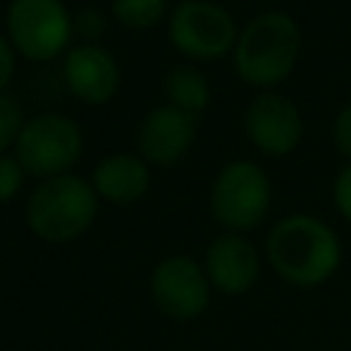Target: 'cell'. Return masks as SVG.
Instances as JSON below:
<instances>
[{
  "label": "cell",
  "instance_id": "ba28073f",
  "mask_svg": "<svg viewBox=\"0 0 351 351\" xmlns=\"http://www.w3.org/2000/svg\"><path fill=\"white\" fill-rule=\"evenodd\" d=\"M170 41L178 52L195 60H211L225 55L236 38L233 16L208 0H184L170 14Z\"/></svg>",
  "mask_w": 351,
  "mask_h": 351
},
{
  "label": "cell",
  "instance_id": "44dd1931",
  "mask_svg": "<svg viewBox=\"0 0 351 351\" xmlns=\"http://www.w3.org/2000/svg\"><path fill=\"white\" fill-rule=\"evenodd\" d=\"M11 74H14V52H11V44L0 36V93L8 85Z\"/></svg>",
  "mask_w": 351,
  "mask_h": 351
},
{
  "label": "cell",
  "instance_id": "9a60e30c",
  "mask_svg": "<svg viewBox=\"0 0 351 351\" xmlns=\"http://www.w3.org/2000/svg\"><path fill=\"white\" fill-rule=\"evenodd\" d=\"M112 14L126 27H151L165 14V0H112Z\"/></svg>",
  "mask_w": 351,
  "mask_h": 351
},
{
  "label": "cell",
  "instance_id": "7c38bea8",
  "mask_svg": "<svg viewBox=\"0 0 351 351\" xmlns=\"http://www.w3.org/2000/svg\"><path fill=\"white\" fill-rule=\"evenodd\" d=\"M63 77L69 90L88 104L107 101L118 90V80H121L115 58L96 44L74 47L63 63Z\"/></svg>",
  "mask_w": 351,
  "mask_h": 351
},
{
  "label": "cell",
  "instance_id": "30bf717a",
  "mask_svg": "<svg viewBox=\"0 0 351 351\" xmlns=\"http://www.w3.org/2000/svg\"><path fill=\"white\" fill-rule=\"evenodd\" d=\"M203 269L211 288L225 296H241L258 282L261 258L252 241H247L241 233H222L206 250Z\"/></svg>",
  "mask_w": 351,
  "mask_h": 351
},
{
  "label": "cell",
  "instance_id": "9c48e42d",
  "mask_svg": "<svg viewBox=\"0 0 351 351\" xmlns=\"http://www.w3.org/2000/svg\"><path fill=\"white\" fill-rule=\"evenodd\" d=\"M244 129L261 151L282 156L296 148L302 137V118L291 99L280 93H261L247 107Z\"/></svg>",
  "mask_w": 351,
  "mask_h": 351
},
{
  "label": "cell",
  "instance_id": "52a82bcc",
  "mask_svg": "<svg viewBox=\"0 0 351 351\" xmlns=\"http://www.w3.org/2000/svg\"><path fill=\"white\" fill-rule=\"evenodd\" d=\"M151 299L162 315L184 324L206 313L211 282L206 269L189 255H167L151 271Z\"/></svg>",
  "mask_w": 351,
  "mask_h": 351
},
{
  "label": "cell",
  "instance_id": "6da1fadb",
  "mask_svg": "<svg viewBox=\"0 0 351 351\" xmlns=\"http://www.w3.org/2000/svg\"><path fill=\"white\" fill-rule=\"evenodd\" d=\"M266 258L285 282L296 288H318L340 269L343 250L326 222L310 214H291L269 230Z\"/></svg>",
  "mask_w": 351,
  "mask_h": 351
},
{
  "label": "cell",
  "instance_id": "7a4b0ae2",
  "mask_svg": "<svg viewBox=\"0 0 351 351\" xmlns=\"http://www.w3.org/2000/svg\"><path fill=\"white\" fill-rule=\"evenodd\" d=\"M96 208H99V195L93 184L66 173L47 178L33 189L25 208V219L38 239L63 244V241H74L93 225Z\"/></svg>",
  "mask_w": 351,
  "mask_h": 351
},
{
  "label": "cell",
  "instance_id": "8992f818",
  "mask_svg": "<svg viewBox=\"0 0 351 351\" xmlns=\"http://www.w3.org/2000/svg\"><path fill=\"white\" fill-rule=\"evenodd\" d=\"M11 44L30 60H49L71 38V16L60 0H11L5 14Z\"/></svg>",
  "mask_w": 351,
  "mask_h": 351
},
{
  "label": "cell",
  "instance_id": "3957f363",
  "mask_svg": "<svg viewBox=\"0 0 351 351\" xmlns=\"http://www.w3.org/2000/svg\"><path fill=\"white\" fill-rule=\"evenodd\" d=\"M299 55V27L282 11L255 16L236 41V69L241 80L258 88L285 80Z\"/></svg>",
  "mask_w": 351,
  "mask_h": 351
},
{
  "label": "cell",
  "instance_id": "8fae6325",
  "mask_svg": "<svg viewBox=\"0 0 351 351\" xmlns=\"http://www.w3.org/2000/svg\"><path fill=\"white\" fill-rule=\"evenodd\" d=\"M192 140H195V115L173 104L154 107L137 129V148L143 159L154 165H173L176 159L184 156Z\"/></svg>",
  "mask_w": 351,
  "mask_h": 351
},
{
  "label": "cell",
  "instance_id": "e0dca14e",
  "mask_svg": "<svg viewBox=\"0 0 351 351\" xmlns=\"http://www.w3.org/2000/svg\"><path fill=\"white\" fill-rule=\"evenodd\" d=\"M22 181H25V170L16 162V156L0 154V203L11 200L22 189Z\"/></svg>",
  "mask_w": 351,
  "mask_h": 351
},
{
  "label": "cell",
  "instance_id": "5b68a950",
  "mask_svg": "<svg viewBox=\"0 0 351 351\" xmlns=\"http://www.w3.org/2000/svg\"><path fill=\"white\" fill-rule=\"evenodd\" d=\"M271 203V184L255 162H230L211 186V214L230 233L261 225Z\"/></svg>",
  "mask_w": 351,
  "mask_h": 351
},
{
  "label": "cell",
  "instance_id": "ffe728a7",
  "mask_svg": "<svg viewBox=\"0 0 351 351\" xmlns=\"http://www.w3.org/2000/svg\"><path fill=\"white\" fill-rule=\"evenodd\" d=\"M77 30H80L85 38H93V36H99V33L104 30V16H101L99 11L85 8V11L77 14Z\"/></svg>",
  "mask_w": 351,
  "mask_h": 351
},
{
  "label": "cell",
  "instance_id": "4fadbf2b",
  "mask_svg": "<svg viewBox=\"0 0 351 351\" xmlns=\"http://www.w3.org/2000/svg\"><path fill=\"white\" fill-rule=\"evenodd\" d=\"M148 167L143 156L134 154H112L93 170V189L107 203H134L148 192Z\"/></svg>",
  "mask_w": 351,
  "mask_h": 351
},
{
  "label": "cell",
  "instance_id": "ac0fdd59",
  "mask_svg": "<svg viewBox=\"0 0 351 351\" xmlns=\"http://www.w3.org/2000/svg\"><path fill=\"white\" fill-rule=\"evenodd\" d=\"M332 137H335V145L343 156L351 159V104L343 107L335 118V129H332Z\"/></svg>",
  "mask_w": 351,
  "mask_h": 351
},
{
  "label": "cell",
  "instance_id": "d6986e66",
  "mask_svg": "<svg viewBox=\"0 0 351 351\" xmlns=\"http://www.w3.org/2000/svg\"><path fill=\"white\" fill-rule=\"evenodd\" d=\"M335 206L351 222V165H346L335 178Z\"/></svg>",
  "mask_w": 351,
  "mask_h": 351
},
{
  "label": "cell",
  "instance_id": "277c9868",
  "mask_svg": "<svg viewBox=\"0 0 351 351\" xmlns=\"http://www.w3.org/2000/svg\"><path fill=\"white\" fill-rule=\"evenodd\" d=\"M14 148L22 170L47 181L55 176H66L69 167L80 159L82 132L66 115L41 112L22 126Z\"/></svg>",
  "mask_w": 351,
  "mask_h": 351
},
{
  "label": "cell",
  "instance_id": "5bb4252c",
  "mask_svg": "<svg viewBox=\"0 0 351 351\" xmlns=\"http://www.w3.org/2000/svg\"><path fill=\"white\" fill-rule=\"evenodd\" d=\"M162 88H165L167 101H170L173 107H178V110L189 112V115H197V112L208 104V82H206V77H203L197 69H192V66H176V69L165 77Z\"/></svg>",
  "mask_w": 351,
  "mask_h": 351
},
{
  "label": "cell",
  "instance_id": "2e32d148",
  "mask_svg": "<svg viewBox=\"0 0 351 351\" xmlns=\"http://www.w3.org/2000/svg\"><path fill=\"white\" fill-rule=\"evenodd\" d=\"M22 107L14 96L0 93V151H5L11 143H16L22 132Z\"/></svg>",
  "mask_w": 351,
  "mask_h": 351
}]
</instances>
